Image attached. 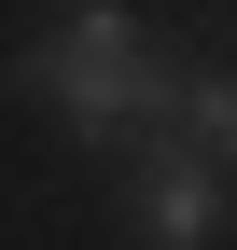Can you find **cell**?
Masks as SVG:
<instances>
[{
	"mask_svg": "<svg viewBox=\"0 0 237 250\" xmlns=\"http://www.w3.org/2000/svg\"><path fill=\"white\" fill-rule=\"evenodd\" d=\"M14 83L70 125V139L126 153V139H154V125H167V83H182V70L154 56V28H140L126 0H70V14L14 56Z\"/></svg>",
	"mask_w": 237,
	"mask_h": 250,
	"instance_id": "6da1fadb",
	"label": "cell"
},
{
	"mask_svg": "<svg viewBox=\"0 0 237 250\" xmlns=\"http://www.w3.org/2000/svg\"><path fill=\"white\" fill-rule=\"evenodd\" d=\"M126 223H140V250H210V236H223V167L182 139V125L140 139V167H126Z\"/></svg>",
	"mask_w": 237,
	"mask_h": 250,
	"instance_id": "7a4b0ae2",
	"label": "cell"
},
{
	"mask_svg": "<svg viewBox=\"0 0 237 250\" xmlns=\"http://www.w3.org/2000/svg\"><path fill=\"white\" fill-rule=\"evenodd\" d=\"M167 125H182L210 167H237V70H182L167 83Z\"/></svg>",
	"mask_w": 237,
	"mask_h": 250,
	"instance_id": "3957f363",
	"label": "cell"
}]
</instances>
